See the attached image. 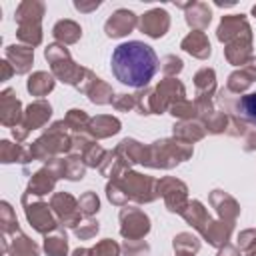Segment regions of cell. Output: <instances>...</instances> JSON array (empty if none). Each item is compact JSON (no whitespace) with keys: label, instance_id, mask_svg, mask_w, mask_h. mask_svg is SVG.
Here are the masks:
<instances>
[{"label":"cell","instance_id":"obj_1","mask_svg":"<svg viewBox=\"0 0 256 256\" xmlns=\"http://www.w3.org/2000/svg\"><path fill=\"white\" fill-rule=\"evenodd\" d=\"M112 74L118 82L130 88L146 86L158 70V56L152 46L138 40L122 42L114 48L110 58Z\"/></svg>","mask_w":256,"mask_h":256},{"label":"cell","instance_id":"obj_2","mask_svg":"<svg viewBox=\"0 0 256 256\" xmlns=\"http://www.w3.org/2000/svg\"><path fill=\"white\" fill-rule=\"evenodd\" d=\"M240 114L248 120L256 124V94H248L240 100Z\"/></svg>","mask_w":256,"mask_h":256}]
</instances>
